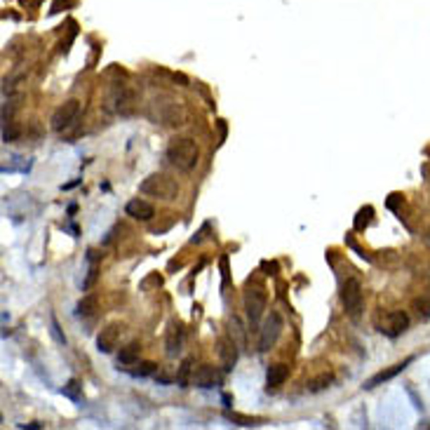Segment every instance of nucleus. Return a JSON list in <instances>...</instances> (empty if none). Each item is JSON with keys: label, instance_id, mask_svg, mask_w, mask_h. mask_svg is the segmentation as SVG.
<instances>
[{"label": "nucleus", "instance_id": "nucleus-1", "mask_svg": "<svg viewBox=\"0 0 430 430\" xmlns=\"http://www.w3.org/2000/svg\"><path fill=\"white\" fill-rule=\"evenodd\" d=\"M167 162L172 167H177L179 172H188L193 170L195 162H198V146H195L193 139H174V141L167 146V153H165Z\"/></svg>", "mask_w": 430, "mask_h": 430}, {"label": "nucleus", "instance_id": "nucleus-2", "mask_svg": "<svg viewBox=\"0 0 430 430\" xmlns=\"http://www.w3.org/2000/svg\"><path fill=\"white\" fill-rule=\"evenodd\" d=\"M139 191H141L143 195H151V198L172 200V198H177L179 186L172 177H167V174H162V172H155V174H151V177L143 179L141 186H139Z\"/></svg>", "mask_w": 430, "mask_h": 430}, {"label": "nucleus", "instance_id": "nucleus-3", "mask_svg": "<svg viewBox=\"0 0 430 430\" xmlns=\"http://www.w3.org/2000/svg\"><path fill=\"white\" fill-rule=\"evenodd\" d=\"M153 118L158 122H162V125L179 127L186 120V110H183V106L177 99H172V97L165 94V97L153 101Z\"/></svg>", "mask_w": 430, "mask_h": 430}, {"label": "nucleus", "instance_id": "nucleus-4", "mask_svg": "<svg viewBox=\"0 0 430 430\" xmlns=\"http://www.w3.org/2000/svg\"><path fill=\"white\" fill-rule=\"evenodd\" d=\"M266 301H268V296H266V289L261 285H247V289H245V296H242V304H245V313H247L249 317V325H259L261 315H264L266 310Z\"/></svg>", "mask_w": 430, "mask_h": 430}, {"label": "nucleus", "instance_id": "nucleus-5", "mask_svg": "<svg viewBox=\"0 0 430 430\" xmlns=\"http://www.w3.org/2000/svg\"><path fill=\"white\" fill-rule=\"evenodd\" d=\"M137 106V94L132 92V87L127 85H116L110 89V97H108V108L120 113V116H129Z\"/></svg>", "mask_w": 430, "mask_h": 430}, {"label": "nucleus", "instance_id": "nucleus-6", "mask_svg": "<svg viewBox=\"0 0 430 430\" xmlns=\"http://www.w3.org/2000/svg\"><path fill=\"white\" fill-rule=\"evenodd\" d=\"M341 304L350 315H358L362 310V285L358 277L346 280V285L341 287Z\"/></svg>", "mask_w": 430, "mask_h": 430}, {"label": "nucleus", "instance_id": "nucleus-7", "mask_svg": "<svg viewBox=\"0 0 430 430\" xmlns=\"http://www.w3.org/2000/svg\"><path fill=\"white\" fill-rule=\"evenodd\" d=\"M409 327V317L407 313H402V310H390V313L383 315V320L379 322V331L381 334H386V336L390 339H397L400 334H404Z\"/></svg>", "mask_w": 430, "mask_h": 430}, {"label": "nucleus", "instance_id": "nucleus-8", "mask_svg": "<svg viewBox=\"0 0 430 430\" xmlns=\"http://www.w3.org/2000/svg\"><path fill=\"white\" fill-rule=\"evenodd\" d=\"M78 113H80V101L78 99L64 101V104L52 113V129H57V132L66 129L68 125H73V120L78 118Z\"/></svg>", "mask_w": 430, "mask_h": 430}, {"label": "nucleus", "instance_id": "nucleus-9", "mask_svg": "<svg viewBox=\"0 0 430 430\" xmlns=\"http://www.w3.org/2000/svg\"><path fill=\"white\" fill-rule=\"evenodd\" d=\"M282 334V317L277 313H270L266 317L264 327H261V339H259V350H270V348L275 346L277 336Z\"/></svg>", "mask_w": 430, "mask_h": 430}, {"label": "nucleus", "instance_id": "nucleus-10", "mask_svg": "<svg viewBox=\"0 0 430 430\" xmlns=\"http://www.w3.org/2000/svg\"><path fill=\"white\" fill-rule=\"evenodd\" d=\"M122 329H125V327H122L120 322H110V325H106L104 329L99 331V336H97V348H99L101 353H110V350L118 346Z\"/></svg>", "mask_w": 430, "mask_h": 430}, {"label": "nucleus", "instance_id": "nucleus-11", "mask_svg": "<svg viewBox=\"0 0 430 430\" xmlns=\"http://www.w3.org/2000/svg\"><path fill=\"white\" fill-rule=\"evenodd\" d=\"M125 212H127V216H132V219H137V221H151L155 216L153 204L146 202V200H141V198L129 200L127 207H125Z\"/></svg>", "mask_w": 430, "mask_h": 430}, {"label": "nucleus", "instance_id": "nucleus-12", "mask_svg": "<svg viewBox=\"0 0 430 430\" xmlns=\"http://www.w3.org/2000/svg\"><path fill=\"white\" fill-rule=\"evenodd\" d=\"M219 358L223 369L231 371L237 362V343L233 339H219Z\"/></svg>", "mask_w": 430, "mask_h": 430}, {"label": "nucleus", "instance_id": "nucleus-13", "mask_svg": "<svg viewBox=\"0 0 430 430\" xmlns=\"http://www.w3.org/2000/svg\"><path fill=\"white\" fill-rule=\"evenodd\" d=\"M412 360L414 358H407L404 362H397V364H392L390 369H386V371H379L376 376H371L367 383H364V388H376V386H381V383H386V381H390V379H395L400 371H404L407 369V364H412Z\"/></svg>", "mask_w": 430, "mask_h": 430}, {"label": "nucleus", "instance_id": "nucleus-14", "mask_svg": "<svg viewBox=\"0 0 430 430\" xmlns=\"http://www.w3.org/2000/svg\"><path fill=\"white\" fill-rule=\"evenodd\" d=\"M193 383L200 388H214L216 383H219V374H216V369L212 364H202L193 374Z\"/></svg>", "mask_w": 430, "mask_h": 430}, {"label": "nucleus", "instance_id": "nucleus-15", "mask_svg": "<svg viewBox=\"0 0 430 430\" xmlns=\"http://www.w3.org/2000/svg\"><path fill=\"white\" fill-rule=\"evenodd\" d=\"M181 343H183V329L179 322H172L170 329H167V353L170 355H177L181 350Z\"/></svg>", "mask_w": 430, "mask_h": 430}, {"label": "nucleus", "instance_id": "nucleus-16", "mask_svg": "<svg viewBox=\"0 0 430 430\" xmlns=\"http://www.w3.org/2000/svg\"><path fill=\"white\" fill-rule=\"evenodd\" d=\"M287 376H289V367H287V364H273V367H268L266 381H268L270 388H275V386H282V383H285Z\"/></svg>", "mask_w": 430, "mask_h": 430}, {"label": "nucleus", "instance_id": "nucleus-17", "mask_svg": "<svg viewBox=\"0 0 430 430\" xmlns=\"http://www.w3.org/2000/svg\"><path fill=\"white\" fill-rule=\"evenodd\" d=\"M139 353H141V346L137 341L127 343L125 348H120V353H118V364H134L139 360Z\"/></svg>", "mask_w": 430, "mask_h": 430}, {"label": "nucleus", "instance_id": "nucleus-18", "mask_svg": "<svg viewBox=\"0 0 430 430\" xmlns=\"http://www.w3.org/2000/svg\"><path fill=\"white\" fill-rule=\"evenodd\" d=\"M414 310H416V315H419L421 322H428L430 320V296L414 298Z\"/></svg>", "mask_w": 430, "mask_h": 430}, {"label": "nucleus", "instance_id": "nucleus-19", "mask_svg": "<svg viewBox=\"0 0 430 430\" xmlns=\"http://www.w3.org/2000/svg\"><path fill=\"white\" fill-rule=\"evenodd\" d=\"M94 310H97V296L89 294V296H83L78 301V308H76L78 315H85V317H87V315H94Z\"/></svg>", "mask_w": 430, "mask_h": 430}, {"label": "nucleus", "instance_id": "nucleus-20", "mask_svg": "<svg viewBox=\"0 0 430 430\" xmlns=\"http://www.w3.org/2000/svg\"><path fill=\"white\" fill-rule=\"evenodd\" d=\"M331 381H334V374H331V371H325V374H320L317 379L308 381V390H313V392L325 390V388H329Z\"/></svg>", "mask_w": 430, "mask_h": 430}, {"label": "nucleus", "instance_id": "nucleus-21", "mask_svg": "<svg viewBox=\"0 0 430 430\" xmlns=\"http://www.w3.org/2000/svg\"><path fill=\"white\" fill-rule=\"evenodd\" d=\"M371 216H374V210H371L369 204H367V207H362V210L358 212V219H355V231H364V228L369 226Z\"/></svg>", "mask_w": 430, "mask_h": 430}, {"label": "nucleus", "instance_id": "nucleus-22", "mask_svg": "<svg viewBox=\"0 0 430 430\" xmlns=\"http://www.w3.org/2000/svg\"><path fill=\"white\" fill-rule=\"evenodd\" d=\"M80 388H83V386H80V383H78V381L73 379V381H68L66 386H64V390H61V392H64L66 397H71V400H80V397H83Z\"/></svg>", "mask_w": 430, "mask_h": 430}, {"label": "nucleus", "instance_id": "nucleus-23", "mask_svg": "<svg viewBox=\"0 0 430 430\" xmlns=\"http://www.w3.org/2000/svg\"><path fill=\"white\" fill-rule=\"evenodd\" d=\"M231 336L237 339L235 343L240 348L245 346V329H242V325H240V320H237V317H233V320H231Z\"/></svg>", "mask_w": 430, "mask_h": 430}, {"label": "nucleus", "instance_id": "nucleus-24", "mask_svg": "<svg viewBox=\"0 0 430 430\" xmlns=\"http://www.w3.org/2000/svg\"><path fill=\"white\" fill-rule=\"evenodd\" d=\"M158 369V364L155 362H141L139 364V369H132V376H148Z\"/></svg>", "mask_w": 430, "mask_h": 430}, {"label": "nucleus", "instance_id": "nucleus-25", "mask_svg": "<svg viewBox=\"0 0 430 430\" xmlns=\"http://www.w3.org/2000/svg\"><path fill=\"white\" fill-rule=\"evenodd\" d=\"M188 371H191V360H183V364L179 367V376H177L181 388H186V383H188Z\"/></svg>", "mask_w": 430, "mask_h": 430}, {"label": "nucleus", "instance_id": "nucleus-26", "mask_svg": "<svg viewBox=\"0 0 430 430\" xmlns=\"http://www.w3.org/2000/svg\"><path fill=\"white\" fill-rule=\"evenodd\" d=\"M50 325H52V336L57 339V343H66V339L61 336V331H59V325H57V320H54V317H52V320H50Z\"/></svg>", "mask_w": 430, "mask_h": 430}, {"label": "nucleus", "instance_id": "nucleus-27", "mask_svg": "<svg viewBox=\"0 0 430 430\" xmlns=\"http://www.w3.org/2000/svg\"><path fill=\"white\" fill-rule=\"evenodd\" d=\"M221 273H223V285H226V282H228V259H226V256L221 259Z\"/></svg>", "mask_w": 430, "mask_h": 430}, {"label": "nucleus", "instance_id": "nucleus-28", "mask_svg": "<svg viewBox=\"0 0 430 430\" xmlns=\"http://www.w3.org/2000/svg\"><path fill=\"white\" fill-rule=\"evenodd\" d=\"M425 242H428V245H430V231H428V235H425Z\"/></svg>", "mask_w": 430, "mask_h": 430}]
</instances>
